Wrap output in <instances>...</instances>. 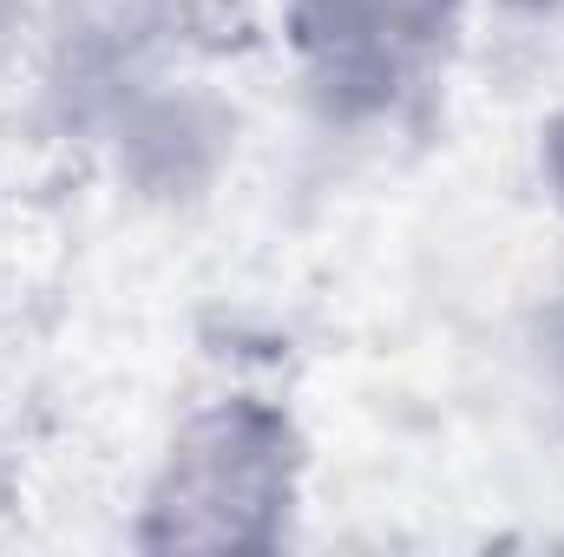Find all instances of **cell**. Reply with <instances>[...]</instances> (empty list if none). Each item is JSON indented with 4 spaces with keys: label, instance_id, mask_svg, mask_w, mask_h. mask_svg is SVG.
<instances>
[{
    "label": "cell",
    "instance_id": "obj_3",
    "mask_svg": "<svg viewBox=\"0 0 564 557\" xmlns=\"http://www.w3.org/2000/svg\"><path fill=\"white\" fill-rule=\"evenodd\" d=\"M545 171H552V184H558V197H564V119L545 132Z\"/></svg>",
    "mask_w": 564,
    "mask_h": 557
},
{
    "label": "cell",
    "instance_id": "obj_1",
    "mask_svg": "<svg viewBox=\"0 0 564 557\" xmlns=\"http://www.w3.org/2000/svg\"><path fill=\"white\" fill-rule=\"evenodd\" d=\"M302 492V433L270 401H217L177 426L151 499L144 551H270Z\"/></svg>",
    "mask_w": 564,
    "mask_h": 557
},
{
    "label": "cell",
    "instance_id": "obj_2",
    "mask_svg": "<svg viewBox=\"0 0 564 557\" xmlns=\"http://www.w3.org/2000/svg\"><path fill=\"white\" fill-rule=\"evenodd\" d=\"M466 0H289V40L328 119H394L459 46Z\"/></svg>",
    "mask_w": 564,
    "mask_h": 557
}]
</instances>
